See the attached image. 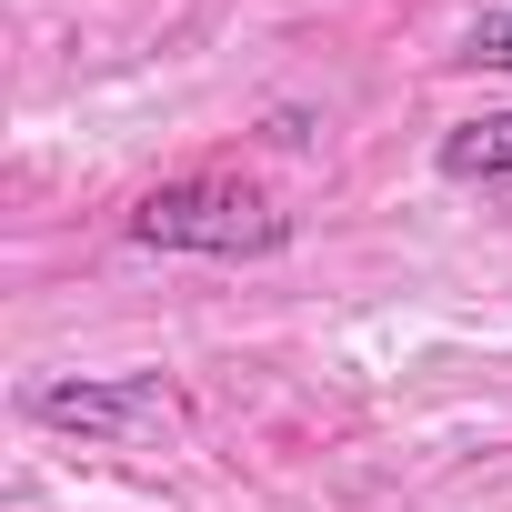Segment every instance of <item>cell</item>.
<instances>
[{
  "label": "cell",
  "mask_w": 512,
  "mask_h": 512,
  "mask_svg": "<svg viewBox=\"0 0 512 512\" xmlns=\"http://www.w3.org/2000/svg\"><path fill=\"white\" fill-rule=\"evenodd\" d=\"M432 171L462 181V191H512V111H482V121H452L432 141Z\"/></svg>",
  "instance_id": "3957f363"
},
{
  "label": "cell",
  "mask_w": 512,
  "mask_h": 512,
  "mask_svg": "<svg viewBox=\"0 0 512 512\" xmlns=\"http://www.w3.org/2000/svg\"><path fill=\"white\" fill-rule=\"evenodd\" d=\"M21 412L41 432H71V442H101V452H161L191 432V402L171 372H51L21 392Z\"/></svg>",
  "instance_id": "6da1fadb"
},
{
  "label": "cell",
  "mask_w": 512,
  "mask_h": 512,
  "mask_svg": "<svg viewBox=\"0 0 512 512\" xmlns=\"http://www.w3.org/2000/svg\"><path fill=\"white\" fill-rule=\"evenodd\" d=\"M452 61H472V71H512V11H482V21L462 31Z\"/></svg>",
  "instance_id": "277c9868"
},
{
  "label": "cell",
  "mask_w": 512,
  "mask_h": 512,
  "mask_svg": "<svg viewBox=\"0 0 512 512\" xmlns=\"http://www.w3.org/2000/svg\"><path fill=\"white\" fill-rule=\"evenodd\" d=\"M141 251H211V262H272L292 251V211L262 201L251 181H161L131 201Z\"/></svg>",
  "instance_id": "7a4b0ae2"
}]
</instances>
